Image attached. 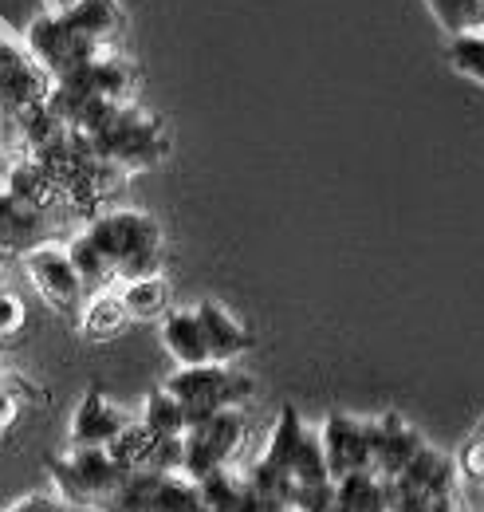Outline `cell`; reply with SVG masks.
Wrapping results in <instances>:
<instances>
[{
    "label": "cell",
    "mask_w": 484,
    "mask_h": 512,
    "mask_svg": "<svg viewBox=\"0 0 484 512\" xmlns=\"http://www.w3.org/2000/svg\"><path fill=\"white\" fill-rule=\"evenodd\" d=\"M433 20L449 32V36H465V32H484V0H425Z\"/></svg>",
    "instance_id": "7402d4cb"
},
{
    "label": "cell",
    "mask_w": 484,
    "mask_h": 512,
    "mask_svg": "<svg viewBox=\"0 0 484 512\" xmlns=\"http://www.w3.org/2000/svg\"><path fill=\"white\" fill-rule=\"evenodd\" d=\"M122 304L130 320H162L170 312V284L166 276H142V280H122Z\"/></svg>",
    "instance_id": "ffe728a7"
},
{
    "label": "cell",
    "mask_w": 484,
    "mask_h": 512,
    "mask_svg": "<svg viewBox=\"0 0 484 512\" xmlns=\"http://www.w3.org/2000/svg\"><path fill=\"white\" fill-rule=\"evenodd\" d=\"M67 256H71V264H75V272H79V280H83L87 296H95V292H103V288H115V284H119L115 264H111L107 253L87 237V229H83V233H75V237L67 241Z\"/></svg>",
    "instance_id": "d6986e66"
},
{
    "label": "cell",
    "mask_w": 484,
    "mask_h": 512,
    "mask_svg": "<svg viewBox=\"0 0 484 512\" xmlns=\"http://www.w3.org/2000/svg\"><path fill=\"white\" fill-rule=\"evenodd\" d=\"M370 426V473L394 481L406 473V465L425 449V442L418 438V430H410L398 414H382Z\"/></svg>",
    "instance_id": "8fae6325"
},
{
    "label": "cell",
    "mask_w": 484,
    "mask_h": 512,
    "mask_svg": "<svg viewBox=\"0 0 484 512\" xmlns=\"http://www.w3.org/2000/svg\"><path fill=\"white\" fill-rule=\"evenodd\" d=\"M197 320L205 327V343H209V359H213V363L233 367L244 351L252 347V335H248L217 300H201V304H197Z\"/></svg>",
    "instance_id": "5bb4252c"
},
{
    "label": "cell",
    "mask_w": 484,
    "mask_h": 512,
    "mask_svg": "<svg viewBox=\"0 0 484 512\" xmlns=\"http://www.w3.org/2000/svg\"><path fill=\"white\" fill-rule=\"evenodd\" d=\"M248 489L272 505H288L292 493L300 485H315V481H335L327 473V461H323V446H319V434H311L303 426L300 410L296 406H284L280 410V422L268 438V449L260 453V461L248 469Z\"/></svg>",
    "instance_id": "6da1fadb"
},
{
    "label": "cell",
    "mask_w": 484,
    "mask_h": 512,
    "mask_svg": "<svg viewBox=\"0 0 484 512\" xmlns=\"http://www.w3.org/2000/svg\"><path fill=\"white\" fill-rule=\"evenodd\" d=\"M52 477L63 505H83L95 512L130 477V469H122L107 446H83L71 449L67 457H56Z\"/></svg>",
    "instance_id": "277c9868"
},
{
    "label": "cell",
    "mask_w": 484,
    "mask_h": 512,
    "mask_svg": "<svg viewBox=\"0 0 484 512\" xmlns=\"http://www.w3.org/2000/svg\"><path fill=\"white\" fill-rule=\"evenodd\" d=\"M95 512H209L185 473H130Z\"/></svg>",
    "instance_id": "ba28073f"
},
{
    "label": "cell",
    "mask_w": 484,
    "mask_h": 512,
    "mask_svg": "<svg viewBox=\"0 0 484 512\" xmlns=\"http://www.w3.org/2000/svg\"><path fill=\"white\" fill-rule=\"evenodd\" d=\"M335 512H398L394 481L378 473H351L335 481Z\"/></svg>",
    "instance_id": "9a60e30c"
},
{
    "label": "cell",
    "mask_w": 484,
    "mask_h": 512,
    "mask_svg": "<svg viewBox=\"0 0 484 512\" xmlns=\"http://www.w3.org/2000/svg\"><path fill=\"white\" fill-rule=\"evenodd\" d=\"M162 343H166V351H170V359L178 367L213 363L209 359V343H205V327L197 320V308H189V312H166L162 316Z\"/></svg>",
    "instance_id": "2e32d148"
},
{
    "label": "cell",
    "mask_w": 484,
    "mask_h": 512,
    "mask_svg": "<svg viewBox=\"0 0 484 512\" xmlns=\"http://www.w3.org/2000/svg\"><path fill=\"white\" fill-rule=\"evenodd\" d=\"M24 272L32 280V288L44 296L48 308H56L60 316H79L87 304V288L67 256V245L44 241L32 253H24Z\"/></svg>",
    "instance_id": "9c48e42d"
},
{
    "label": "cell",
    "mask_w": 484,
    "mask_h": 512,
    "mask_svg": "<svg viewBox=\"0 0 484 512\" xmlns=\"http://www.w3.org/2000/svg\"><path fill=\"white\" fill-rule=\"evenodd\" d=\"M142 422H146L154 434H162V438H182L185 430H189V422H193V414H189L182 402L162 386L158 394H150V398H146Z\"/></svg>",
    "instance_id": "44dd1931"
},
{
    "label": "cell",
    "mask_w": 484,
    "mask_h": 512,
    "mask_svg": "<svg viewBox=\"0 0 484 512\" xmlns=\"http://www.w3.org/2000/svg\"><path fill=\"white\" fill-rule=\"evenodd\" d=\"M461 469H465L473 481H484V426L473 434V442L461 453Z\"/></svg>",
    "instance_id": "484cf974"
},
{
    "label": "cell",
    "mask_w": 484,
    "mask_h": 512,
    "mask_svg": "<svg viewBox=\"0 0 484 512\" xmlns=\"http://www.w3.org/2000/svg\"><path fill=\"white\" fill-rule=\"evenodd\" d=\"M244 438H248V426L241 410H213L193 418L182 434V473L189 481H201L217 469H229Z\"/></svg>",
    "instance_id": "5b68a950"
},
{
    "label": "cell",
    "mask_w": 484,
    "mask_h": 512,
    "mask_svg": "<svg viewBox=\"0 0 484 512\" xmlns=\"http://www.w3.org/2000/svg\"><path fill=\"white\" fill-rule=\"evenodd\" d=\"M4 260H8V256L0 253V280H4Z\"/></svg>",
    "instance_id": "83f0119b"
},
{
    "label": "cell",
    "mask_w": 484,
    "mask_h": 512,
    "mask_svg": "<svg viewBox=\"0 0 484 512\" xmlns=\"http://www.w3.org/2000/svg\"><path fill=\"white\" fill-rule=\"evenodd\" d=\"M87 150L111 166H119L122 174H138V170H150L158 166L166 154H170V138H166V127L146 115L142 107H122L119 115L91 138H83Z\"/></svg>",
    "instance_id": "3957f363"
},
{
    "label": "cell",
    "mask_w": 484,
    "mask_h": 512,
    "mask_svg": "<svg viewBox=\"0 0 484 512\" xmlns=\"http://www.w3.org/2000/svg\"><path fill=\"white\" fill-rule=\"evenodd\" d=\"M16 418H20V386L8 375H0V438L12 430Z\"/></svg>",
    "instance_id": "d4e9b609"
},
{
    "label": "cell",
    "mask_w": 484,
    "mask_h": 512,
    "mask_svg": "<svg viewBox=\"0 0 484 512\" xmlns=\"http://www.w3.org/2000/svg\"><path fill=\"white\" fill-rule=\"evenodd\" d=\"M4 512H63L60 497H48V493H28L20 501H12Z\"/></svg>",
    "instance_id": "4316f807"
},
{
    "label": "cell",
    "mask_w": 484,
    "mask_h": 512,
    "mask_svg": "<svg viewBox=\"0 0 484 512\" xmlns=\"http://www.w3.org/2000/svg\"><path fill=\"white\" fill-rule=\"evenodd\" d=\"M24 44H28V56L52 75V83L71 75V71H79L83 64H91V60H99V56H111L103 44H95L87 32H79L67 20V12L36 16L28 24V32H24Z\"/></svg>",
    "instance_id": "8992f818"
},
{
    "label": "cell",
    "mask_w": 484,
    "mask_h": 512,
    "mask_svg": "<svg viewBox=\"0 0 484 512\" xmlns=\"http://www.w3.org/2000/svg\"><path fill=\"white\" fill-rule=\"evenodd\" d=\"M24 304H20V296L16 292H8V288H0V339H8V335H16L20 327H24Z\"/></svg>",
    "instance_id": "cb8c5ba5"
},
{
    "label": "cell",
    "mask_w": 484,
    "mask_h": 512,
    "mask_svg": "<svg viewBox=\"0 0 484 512\" xmlns=\"http://www.w3.org/2000/svg\"><path fill=\"white\" fill-rule=\"evenodd\" d=\"M87 237L107 253L115 264V276L122 280H142V276H162V229L150 213L138 209H111L95 213L87 221Z\"/></svg>",
    "instance_id": "7a4b0ae2"
},
{
    "label": "cell",
    "mask_w": 484,
    "mask_h": 512,
    "mask_svg": "<svg viewBox=\"0 0 484 512\" xmlns=\"http://www.w3.org/2000/svg\"><path fill=\"white\" fill-rule=\"evenodd\" d=\"M449 64H453L457 75H465L469 83L484 87V32L449 36Z\"/></svg>",
    "instance_id": "603a6c76"
},
{
    "label": "cell",
    "mask_w": 484,
    "mask_h": 512,
    "mask_svg": "<svg viewBox=\"0 0 484 512\" xmlns=\"http://www.w3.org/2000/svg\"><path fill=\"white\" fill-rule=\"evenodd\" d=\"M63 12H67V20H71L79 32H87V36H91L95 44H103L107 52L119 48L122 28H126L119 0H75V4H67Z\"/></svg>",
    "instance_id": "e0dca14e"
},
{
    "label": "cell",
    "mask_w": 484,
    "mask_h": 512,
    "mask_svg": "<svg viewBox=\"0 0 484 512\" xmlns=\"http://www.w3.org/2000/svg\"><path fill=\"white\" fill-rule=\"evenodd\" d=\"M126 323H130V312L122 304L119 288H103V292L87 296V304L79 312V327L87 339H115Z\"/></svg>",
    "instance_id": "ac0fdd59"
},
{
    "label": "cell",
    "mask_w": 484,
    "mask_h": 512,
    "mask_svg": "<svg viewBox=\"0 0 484 512\" xmlns=\"http://www.w3.org/2000/svg\"><path fill=\"white\" fill-rule=\"evenodd\" d=\"M126 422H130V418L122 414L119 406H115L103 390H91V394L79 402L75 418H71V449L111 446V442L122 434V426H126Z\"/></svg>",
    "instance_id": "4fadbf2b"
},
{
    "label": "cell",
    "mask_w": 484,
    "mask_h": 512,
    "mask_svg": "<svg viewBox=\"0 0 484 512\" xmlns=\"http://www.w3.org/2000/svg\"><path fill=\"white\" fill-rule=\"evenodd\" d=\"M166 390L193 418H201L213 410H241L256 394V383L225 363H201V367H178V375L166 379Z\"/></svg>",
    "instance_id": "52a82bcc"
},
{
    "label": "cell",
    "mask_w": 484,
    "mask_h": 512,
    "mask_svg": "<svg viewBox=\"0 0 484 512\" xmlns=\"http://www.w3.org/2000/svg\"><path fill=\"white\" fill-rule=\"evenodd\" d=\"M319 446H323L327 473L335 481L370 469V426L351 414H327V422L319 430Z\"/></svg>",
    "instance_id": "30bf717a"
},
{
    "label": "cell",
    "mask_w": 484,
    "mask_h": 512,
    "mask_svg": "<svg viewBox=\"0 0 484 512\" xmlns=\"http://www.w3.org/2000/svg\"><path fill=\"white\" fill-rule=\"evenodd\" d=\"M44 241H52V213L32 209L28 201L12 197L0 186V253L24 256Z\"/></svg>",
    "instance_id": "7c38bea8"
}]
</instances>
